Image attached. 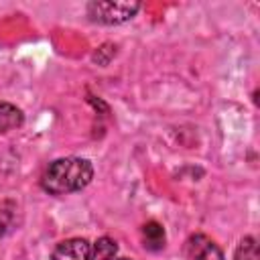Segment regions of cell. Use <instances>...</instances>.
Listing matches in <instances>:
<instances>
[{
  "label": "cell",
  "mask_w": 260,
  "mask_h": 260,
  "mask_svg": "<svg viewBox=\"0 0 260 260\" xmlns=\"http://www.w3.org/2000/svg\"><path fill=\"white\" fill-rule=\"evenodd\" d=\"M114 260H130V258H114Z\"/></svg>",
  "instance_id": "obj_12"
},
{
  "label": "cell",
  "mask_w": 260,
  "mask_h": 260,
  "mask_svg": "<svg viewBox=\"0 0 260 260\" xmlns=\"http://www.w3.org/2000/svg\"><path fill=\"white\" fill-rule=\"evenodd\" d=\"M22 122H24V116L16 106H12L8 102H0V132L20 128Z\"/></svg>",
  "instance_id": "obj_5"
},
{
  "label": "cell",
  "mask_w": 260,
  "mask_h": 260,
  "mask_svg": "<svg viewBox=\"0 0 260 260\" xmlns=\"http://www.w3.org/2000/svg\"><path fill=\"white\" fill-rule=\"evenodd\" d=\"M91 179H93V167L87 158L65 156L53 160L47 167L41 179V187L51 195H65V193L81 191L83 187L89 185Z\"/></svg>",
  "instance_id": "obj_1"
},
{
  "label": "cell",
  "mask_w": 260,
  "mask_h": 260,
  "mask_svg": "<svg viewBox=\"0 0 260 260\" xmlns=\"http://www.w3.org/2000/svg\"><path fill=\"white\" fill-rule=\"evenodd\" d=\"M234 260H260V252H258V242L254 236H246L240 240Z\"/></svg>",
  "instance_id": "obj_9"
},
{
  "label": "cell",
  "mask_w": 260,
  "mask_h": 260,
  "mask_svg": "<svg viewBox=\"0 0 260 260\" xmlns=\"http://www.w3.org/2000/svg\"><path fill=\"white\" fill-rule=\"evenodd\" d=\"M142 236H144V246L148 250H160L165 246V230L158 221H148L142 228Z\"/></svg>",
  "instance_id": "obj_8"
},
{
  "label": "cell",
  "mask_w": 260,
  "mask_h": 260,
  "mask_svg": "<svg viewBox=\"0 0 260 260\" xmlns=\"http://www.w3.org/2000/svg\"><path fill=\"white\" fill-rule=\"evenodd\" d=\"M118 254V244L108 238V236H102L98 238V242L91 246L89 250V260H114Z\"/></svg>",
  "instance_id": "obj_7"
},
{
  "label": "cell",
  "mask_w": 260,
  "mask_h": 260,
  "mask_svg": "<svg viewBox=\"0 0 260 260\" xmlns=\"http://www.w3.org/2000/svg\"><path fill=\"white\" fill-rule=\"evenodd\" d=\"M91 244L85 238H71L61 244L51 254V260H89Z\"/></svg>",
  "instance_id": "obj_4"
},
{
  "label": "cell",
  "mask_w": 260,
  "mask_h": 260,
  "mask_svg": "<svg viewBox=\"0 0 260 260\" xmlns=\"http://www.w3.org/2000/svg\"><path fill=\"white\" fill-rule=\"evenodd\" d=\"M185 252L189 260H223L221 248L205 234H195L187 240Z\"/></svg>",
  "instance_id": "obj_3"
},
{
  "label": "cell",
  "mask_w": 260,
  "mask_h": 260,
  "mask_svg": "<svg viewBox=\"0 0 260 260\" xmlns=\"http://www.w3.org/2000/svg\"><path fill=\"white\" fill-rule=\"evenodd\" d=\"M89 20L100 24H122L136 16L140 2H114V0H91L85 6Z\"/></svg>",
  "instance_id": "obj_2"
},
{
  "label": "cell",
  "mask_w": 260,
  "mask_h": 260,
  "mask_svg": "<svg viewBox=\"0 0 260 260\" xmlns=\"http://www.w3.org/2000/svg\"><path fill=\"white\" fill-rule=\"evenodd\" d=\"M87 100H89V104H91V106H93V108H95V110H102V112H104V114H108V106H106V104H104V102H102V100H100V98H98V100H95V98H93V95H89V98H87Z\"/></svg>",
  "instance_id": "obj_11"
},
{
  "label": "cell",
  "mask_w": 260,
  "mask_h": 260,
  "mask_svg": "<svg viewBox=\"0 0 260 260\" xmlns=\"http://www.w3.org/2000/svg\"><path fill=\"white\" fill-rule=\"evenodd\" d=\"M16 217H18V205L12 199L0 201V238L16 228Z\"/></svg>",
  "instance_id": "obj_6"
},
{
  "label": "cell",
  "mask_w": 260,
  "mask_h": 260,
  "mask_svg": "<svg viewBox=\"0 0 260 260\" xmlns=\"http://www.w3.org/2000/svg\"><path fill=\"white\" fill-rule=\"evenodd\" d=\"M114 57H116V45H114V43H104V45H100V47L93 51V55H91L93 63H95V65H102V67H106Z\"/></svg>",
  "instance_id": "obj_10"
}]
</instances>
